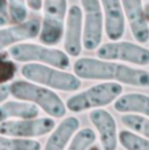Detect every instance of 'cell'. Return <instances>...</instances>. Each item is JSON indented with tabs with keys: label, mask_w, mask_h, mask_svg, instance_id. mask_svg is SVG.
<instances>
[{
	"label": "cell",
	"mask_w": 149,
	"mask_h": 150,
	"mask_svg": "<svg viewBox=\"0 0 149 150\" xmlns=\"http://www.w3.org/2000/svg\"><path fill=\"white\" fill-rule=\"evenodd\" d=\"M126 23H128L132 37L139 44H146L149 39L148 8L143 0H121Z\"/></svg>",
	"instance_id": "30bf717a"
},
{
	"label": "cell",
	"mask_w": 149,
	"mask_h": 150,
	"mask_svg": "<svg viewBox=\"0 0 149 150\" xmlns=\"http://www.w3.org/2000/svg\"><path fill=\"white\" fill-rule=\"evenodd\" d=\"M17 73V66L11 57L0 52V85L13 81Z\"/></svg>",
	"instance_id": "7402d4cb"
},
{
	"label": "cell",
	"mask_w": 149,
	"mask_h": 150,
	"mask_svg": "<svg viewBox=\"0 0 149 150\" xmlns=\"http://www.w3.org/2000/svg\"><path fill=\"white\" fill-rule=\"evenodd\" d=\"M8 54L19 63H38L61 69H67L71 66L70 56L64 50L44 44L18 43L9 47Z\"/></svg>",
	"instance_id": "5b68a950"
},
{
	"label": "cell",
	"mask_w": 149,
	"mask_h": 150,
	"mask_svg": "<svg viewBox=\"0 0 149 150\" xmlns=\"http://www.w3.org/2000/svg\"><path fill=\"white\" fill-rule=\"evenodd\" d=\"M21 75L27 81L62 92H76L82 82L74 73L38 63H25Z\"/></svg>",
	"instance_id": "3957f363"
},
{
	"label": "cell",
	"mask_w": 149,
	"mask_h": 150,
	"mask_svg": "<svg viewBox=\"0 0 149 150\" xmlns=\"http://www.w3.org/2000/svg\"><path fill=\"white\" fill-rule=\"evenodd\" d=\"M122 91L123 88L120 83L101 82L70 96L65 102V106L68 111L74 113L104 108L111 104Z\"/></svg>",
	"instance_id": "277c9868"
},
{
	"label": "cell",
	"mask_w": 149,
	"mask_h": 150,
	"mask_svg": "<svg viewBox=\"0 0 149 150\" xmlns=\"http://www.w3.org/2000/svg\"><path fill=\"white\" fill-rule=\"evenodd\" d=\"M82 37H83V21H82L81 7L72 5L67 9L64 33H63V46L64 52L70 57H77L81 55Z\"/></svg>",
	"instance_id": "8fae6325"
},
{
	"label": "cell",
	"mask_w": 149,
	"mask_h": 150,
	"mask_svg": "<svg viewBox=\"0 0 149 150\" xmlns=\"http://www.w3.org/2000/svg\"><path fill=\"white\" fill-rule=\"evenodd\" d=\"M67 9V0H43V18L38 34L42 44L56 46L62 42Z\"/></svg>",
	"instance_id": "8992f818"
},
{
	"label": "cell",
	"mask_w": 149,
	"mask_h": 150,
	"mask_svg": "<svg viewBox=\"0 0 149 150\" xmlns=\"http://www.w3.org/2000/svg\"><path fill=\"white\" fill-rule=\"evenodd\" d=\"M55 127L50 117L31 119H10L0 121V134L15 138L34 139L46 136Z\"/></svg>",
	"instance_id": "9c48e42d"
},
{
	"label": "cell",
	"mask_w": 149,
	"mask_h": 150,
	"mask_svg": "<svg viewBox=\"0 0 149 150\" xmlns=\"http://www.w3.org/2000/svg\"><path fill=\"white\" fill-rule=\"evenodd\" d=\"M40 20L38 18L26 19L25 21L0 28V52L11 47L13 45L27 42L38 37Z\"/></svg>",
	"instance_id": "4fadbf2b"
},
{
	"label": "cell",
	"mask_w": 149,
	"mask_h": 150,
	"mask_svg": "<svg viewBox=\"0 0 149 150\" xmlns=\"http://www.w3.org/2000/svg\"><path fill=\"white\" fill-rule=\"evenodd\" d=\"M27 9H29L34 13H38L42 10L43 7V0H25Z\"/></svg>",
	"instance_id": "d4e9b609"
},
{
	"label": "cell",
	"mask_w": 149,
	"mask_h": 150,
	"mask_svg": "<svg viewBox=\"0 0 149 150\" xmlns=\"http://www.w3.org/2000/svg\"><path fill=\"white\" fill-rule=\"evenodd\" d=\"M10 23L9 11H8V1L0 0V27L7 26Z\"/></svg>",
	"instance_id": "cb8c5ba5"
},
{
	"label": "cell",
	"mask_w": 149,
	"mask_h": 150,
	"mask_svg": "<svg viewBox=\"0 0 149 150\" xmlns=\"http://www.w3.org/2000/svg\"><path fill=\"white\" fill-rule=\"evenodd\" d=\"M96 134L91 128H83L77 130L68 142L67 148L71 150H84L92 148L95 144Z\"/></svg>",
	"instance_id": "44dd1931"
},
{
	"label": "cell",
	"mask_w": 149,
	"mask_h": 150,
	"mask_svg": "<svg viewBox=\"0 0 149 150\" xmlns=\"http://www.w3.org/2000/svg\"><path fill=\"white\" fill-rule=\"evenodd\" d=\"M73 73L79 79L87 81L117 82L137 88H148L149 85L148 71L99 57L77 58L73 64Z\"/></svg>",
	"instance_id": "6da1fadb"
},
{
	"label": "cell",
	"mask_w": 149,
	"mask_h": 150,
	"mask_svg": "<svg viewBox=\"0 0 149 150\" xmlns=\"http://www.w3.org/2000/svg\"><path fill=\"white\" fill-rule=\"evenodd\" d=\"M89 119L99 133L101 148L106 150L117 149L118 147V127L111 113L103 108L92 109Z\"/></svg>",
	"instance_id": "7c38bea8"
},
{
	"label": "cell",
	"mask_w": 149,
	"mask_h": 150,
	"mask_svg": "<svg viewBox=\"0 0 149 150\" xmlns=\"http://www.w3.org/2000/svg\"><path fill=\"white\" fill-rule=\"evenodd\" d=\"M39 108L27 101H4L0 103V121L10 119H31L39 115Z\"/></svg>",
	"instance_id": "e0dca14e"
},
{
	"label": "cell",
	"mask_w": 149,
	"mask_h": 150,
	"mask_svg": "<svg viewBox=\"0 0 149 150\" xmlns=\"http://www.w3.org/2000/svg\"><path fill=\"white\" fill-rule=\"evenodd\" d=\"M83 21V48L93 52L102 44L104 26L99 0H80Z\"/></svg>",
	"instance_id": "ba28073f"
},
{
	"label": "cell",
	"mask_w": 149,
	"mask_h": 150,
	"mask_svg": "<svg viewBox=\"0 0 149 150\" xmlns=\"http://www.w3.org/2000/svg\"><path fill=\"white\" fill-rule=\"evenodd\" d=\"M118 144L127 150H148L149 140L130 130H121L118 133Z\"/></svg>",
	"instance_id": "ac0fdd59"
},
{
	"label": "cell",
	"mask_w": 149,
	"mask_h": 150,
	"mask_svg": "<svg viewBox=\"0 0 149 150\" xmlns=\"http://www.w3.org/2000/svg\"><path fill=\"white\" fill-rule=\"evenodd\" d=\"M121 122L128 130L139 133L143 137H149L148 115L139 113H124L121 115Z\"/></svg>",
	"instance_id": "d6986e66"
},
{
	"label": "cell",
	"mask_w": 149,
	"mask_h": 150,
	"mask_svg": "<svg viewBox=\"0 0 149 150\" xmlns=\"http://www.w3.org/2000/svg\"><path fill=\"white\" fill-rule=\"evenodd\" d=\"M9 92L17 100L34 103L52 118H63L67 111L65 103L54 90L27 80L11 82Z\"/></svg>",
	"instance_id": "7a4b0ae2"
},
{
	"label": "cell",
	"mask_w": 149,
	"mask_h": 150,
	"mask_svg": "<svg viewBox=\"0 0 149 150\" xmlns=\"http://www.w3.org/2000/svg\"><path fill=\"white\" fill-rule=\"evenodd\" d=\"M96 56L102 59L128 63L136 66L146 67L149 65V50L141 44L128 40H110L101 44L95 50Z\"/></svg>",
	"instance_id": "52a82bcc"
},
{
	"label": "cell",
	"mask_w": 149,
	"mask_h": 150,
	"mask_svg": "<svg viewBox=\"0 0 149 150\" xmlns=\"http://www.w3.org/2000/svg\"><path fill=\"white\" fill-rule=\"evenodd\" d=\"M112 103L117 112L139 113L143 115L149 114V98L145 93H121Z\"/></svg>",
	"instance_id": "2e32d148"
},
{
	"label": "cell",
	"mask_w": 149,
	"mask_h": 150,
	"mask_svg": "<svg viewBox=\"0 0 149 150\" xmlns=\"http://www.w3.org/2000/svg\"><path fill=\"white\" fill-rule=\"evenodd\" d=\"M40 148L42 144L37 140L0 134V150H38Z\"/></svg>",
	"instance_id": "ffe728a7"
},
{
	"label": "cell",
	"mask_w": 149,
	"mask_h": 150,
	"mask_svg": "<svg viewBox=\"0 0 149 150\" xmlns=\"http://www.w3.org/2000/svg\"><path fill=\"white\" fill-rule=\"evenodd\" d=\"M8 1V11L10 23L19 24L27 19L28 9L25 0H7Z\"/></svg>",
	"instance_id": "603a6c76"
},
{
	"label": "cell",
	"mask_w": 149,
	"mask_h": 150,
	"mask_svg": "<svg viewBox=\"0 0 149 150\" xmlns=\"http://www.w3.org/2000/svg\"><path fill=\"white\" fill-rule=\"evenodd\" d=\"M9 96H10L9 85L1 84V85H0V103H2L4 101H6Z\"/></svg>",
	"instance_id": "484cf974"
},
{
	"label": "cell",
	"mask_w": 149,
	"mask_h": 150,
	"mask_svg": "<svg viewBox=\"0 0 149 150\" xmlns=\"http://www.w3.org/2000/svg\"><path fill=\"white\" fill-rule=\"evenodd\" d=\"M103 13L104 33L109 40H119L126 33V19L121 0H99Z\"/></svg>",
	"instance_id": "5bb4252c"
},
{
	"label": "cell",
	"mask_w": 149,
	"mask_h": 150,
	"mask_svg": "<svg viewBox=\"0 0 149 150\" xmlns=\"http://www.w3.org/2000/svg\"><path fill=\"white\" fill-rule=\"evenodd\" d=\"M80 129V120L76 117H66L50 131L44 148L47 150H62L67 148L74 133Z\"/></svg>",
	"instance_id": "9a60e30c"
}]
</instances>
